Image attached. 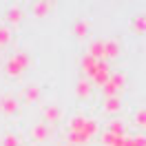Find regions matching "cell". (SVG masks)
I'll return each mask as SVG.
<instances>
[{
	"mask_svg": "<svg viewBox=\"0 0 146 146\" xmlns=\"http://www.w3.org/2000/svg\"><path fill=\"white\" fill-rule=\"evenodd\" d=\"M126 86V75L119 71V73H113L111 71V78L109 82L102 86V95H104V100L106 98H115V95H119V91Z\"/></svg>",
	"mask_w": 146,
	"mask_h": 146,
	"instance_id": "obj_1",
	"label": "cell"
},
{
	"mask_svg": "<svg viewBox=\"0 0 146 146\" xmlns=\"http://www.w3.org/2000/svg\"><path fill=\"white\" fill-rule=\"evenodd\" d=\"M27 66H29V55L25 53V51H18L13 58H9V60H7V64H5V73H7V75H11V78H18L20 73L27 69Z\"/></svg>",
	"mask_w": 146,
	"mask_h": 146,
	"instance_id": "obj_2",
	"label": "cell"
},
{
	"mask_svg": "<svg viewBox=\"0 0 146 146\" xmlns=\"http://www.w3.org/2000/svg\"><path fill=\"white\" fill-rule=\"evenodd\" d=\"M109 78H111V66L104 62V60H100V62H98V69L93 71V75H91L89 82H91L93 86H100V89H102L104 84L109 82Z\"/></svg>",
	"mask_w": 146,
	"mask_h": 146,
	"instance_id": "obj_3",
	"label": "cell"
},
{
	"mask_svg": "<svg viewBox=\"0 0 146 146\" xmlns=\"http://www.w3.org/2000/svg\"><path fill=\"white\" fill-rule=\"evenodd\" d=\"M18 111V100L13 98V95H2L0 98V113H5V115H13Z\"/></svg>",
	"mask_w": 146,
	"mask_h": 146,
	"instance_id": "obj_4",
	"label": "cell"
},
{
	"mask_svg": "<svg viewBox=\"0 0 146 146\" xmlns=\"http://www.w3.org/2000/svg\"><path fill=\"white\" fill-rule=\"evenodd\" d=\"M128 27L133 33L137 36H146V13H139V16H133L131 22H128Z\"/></svg>",
	"mask_w": 146,
	"mask_h": 146,
	"instance_id": "obj_5",
	"label": "cell"
},
{
	"mask_svg": "<svg viewBox=\"0 0 146 146\" xmlns=\"http://www.w3.org/2000/svg\"><path fill=\"white\" fill-rule=\"evenodd\" d=\"M122 55V46H119L117 40H106L104 42V58H109V60H115Z\"/></svg>",
	"mask_w": 146,
	"mask_h": 146,
	"instance_id": "obj_6",
	"label": "cell"
},
{
	"mask_svg": "<svg viewBox=\"0 0 146 146\" xmlns=\"http://www.w3.org/2000/svg\"><path fill=\"white\" fill-rule=\"evenodd\" d=\"M20 98L27 102V104H33V102H38V98H40V89H38L36 84H29V86H25V89L20 91Z\"/></svg>",
	"mask_w": 146,
	"mask_h": 146,
	"instance_id": "obj_7",
	"label": "cell"
},
{
	"mask_svg": "<svg viewBox=\"0 0 146 146\" xmlns=\"http://www.w3.org/2000/svg\"><path fill=\"white\" fill-rule=\"evenodd\" d=\"M49 135H51V128L46 126V122H40V124H36V126L31 128V137L36 142H44Z\"/></svg>",
	"mask_w": 146,
	"mask_h": 146,
	"instance_id": "obj_8",
	"label": "cell"
},
{
	"mask_svg": "<svg viewBox=\"0 0 146 146\" xmlns=\"http://www.w3.org/2000/svg\"><path fill=\"white\" fill-rule=\"evenodd\" d=\"M42 113H44V119H46V124H55V122H60V117H62V111L58 109L55 104H46Z\"/></svg>",
	"mask_w": 146,
	"mask_h": 146,
	"instance_id": "obj_9",
	"label": "cell"
},
{
	"mask_svg": "<svg viewBox=\"0 0 146 146\" xmlns=\"http://www.w3.org/2000/svg\"><path fill=\"white\" fill-rule=\"evenodd\" d=\"M102 109H104V113H109V115L119 113V111H122V100H119V95H115V98H106Z\"/></svg>",
	"mask_w": 146,
	"mask_h": 146,
	"instance_id": "obj_10",
	"label": "cell"
},
{
	"mask_svg": "<svg viewBox=\"0 0 146 146\" xmlns=\"http://www.w3.org/2000/svg\"><path fill=\"white\" fill-rule=\"evenodd\" d=\"M106 131H109V133H113L115 137H122V135H126V124H124L119 117H113V119L109 122Z\"/></svg>",
	"mask_w": 146,
	"mask_h": 146,
	"instance_id": "obj_11",
	"label": "cell"
},
{
	"mask_svg": "<svg viewBox=\"0 0 146 146\" xmlns=\"http://www.w3.org/2000/svg\"><path fill=\"white\" fill-rule=\"evenodd\" d=\"M98 62H100V60H95V58H91L89 53H84V55H82V60H80V66H82V71L86 73L89 78H91L93 71L98 69Z\"/></svg>",
	"mask_w": 146,
	"mask_h": 146,
	"instance_id": "obj_12",
	"label": "cell"
},
{
	"mask_svg": "<svg viewBox=\"0 0 146 146\" xmlns=\"http://www.w3.org/2000/svg\"><path fill=\"white\" fill-rule=\"evenodd\" d=\"M91 93H93V84L89 82V80H80V82H78V86H75V95H78V98L89 100Z\"/></svg>",
	"mask_w": 146,
	"mask_h": 146,
	"instance_id": "obj_13",
	"label": "cell"
},
{
	"mask_svg": "<svg viewBox=\"0 0 146 146\" xmlns=\"http://www.w3.org/2000/svg\"><path fill=\"white\" fill-rule=\"evenodd\" d=\"M89 55L95 60H104V42L102 40H93L89 44Z\"/></svg>",
	"mask_w": 146,
	"mask_h": 146,
	"instance_id": "obj_14",
	"label": "cell"
},
{
	"mask_svg": "<svg viewBox=\"0 0 146 146\" xmlns=\"http://www.w3.org/2000/svg\"><path fill=\"white\" fill-rule=\"evenodd\" d=\"M51 7H53L51 2H36V5H33V16H36V18H44L46 13L51 11Z\"/></svg>",
	"mask_w": 146,
	"mask_h": 146,
	"instance_id": "obj_15",
	"label": "cell"
},
{
	"mask_svg": "<svg viewBox=\"0 0 146 146\" xmlns=\"http://www.w3.org/2000/svg\"><path fill=\"white\" fill-rule=\"evenodd\" d=\"M73 33H75L78 38L89 36V22H86V20H75V25H73Z\"/></svg>",
	"mask_w": 146,
	"mask_h": 146,
	"instance_id": "obj_16",
	"label": "cell"
},
{
	"mask_svg": "<svg viewBox=\"0 0 146 146\" xmlns=\"http://www.w3.org/2000/svg\"><path fill=\"white\" fill-rule=\"evenodd\" d=\"M22 18H25V13H22L20 7H13V9L7 11V22H11V25H18Z\"/></svg>",
	"mask_w": 146,
	"mask_h": 146,
	"instance_id": "obj_17",
	"label": "cell"
},
{
	"mask_svg": "<svg viewBox=\"0 0 146 146\" xmlns=\"http://www.w3.org/2000/svg\"><path fill=\"white\" fill-rule=\"evenodd\" d=\"M100 142H102L104 146H113L115 142H117V137L113 135V133H109V131H104V133L100 135Z\"/></svg>",
	"mask_w": 146,
	"mask_h": 146,
	"instance_id": "obj_18",
	"label": "cell"
},
{
	"mask_svg": "<svg viewBox=\"0 0 146 146\" xmlns=\"http://www.w3.org/2000/svg\"><path fill=\"white\" fill-rule=\"evenodd\" d=\"M135 126L146 128V109H139V111L135 113Z\"/></svg>",
	"mask_w": 146,
	"mask_h": 146,
	"instance_id": "obj_19",
	"label": "cell"
},
{
	"mask_svg": "<svg viewBox=\"0 0 146 146\" xmlns=\"http://www.w3.org/2000/svg\"><path fill=\"white\" fill-rule=\"evenodd\" d=\"M9 42H11V31L7 27H0V46L9 44Z\"/></svg>",
	"mask_w": 146,
	"mask_h": 146,
	"instance_id": "obj_20",
	"label": "cell"
},
{
	"mask_svg": "<svg viewBox=\"0 0 146 146\" xmlns=\"http://www.w3.org/2000/svg\"><path fill=\"white\" fill-rule=\"evenodd\" d=\"M2 146H18V137L16 135H7L2 139Z\"/></svg>",
	"mask_w": 146,
	"mask_h": 146,
	"instance_id": "obj_21",
	"label": "cell"
},
{
	"mask_svg": "<svg viewBox=\"0 0 146 146\" xmlns=\"http://www.w3.org/2000/svg\"><path fill=\"white\" fill-rule=\"evenodd\" d=\"M66 146H69V144H66Z\"/></svg>",
	"mask_w": 146,
	"mask_h": 146,
	"instance_id": "obj_22",
	"label": "cell"
}]
</instances>
